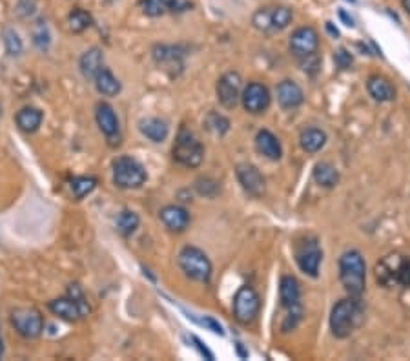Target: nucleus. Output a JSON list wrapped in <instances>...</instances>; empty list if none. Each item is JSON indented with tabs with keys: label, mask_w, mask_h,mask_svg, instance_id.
Listing matches in <instances>:
<instances>
[{
	"label": "nucleus",
	"mask_w": 410,
	"mask_h": 361,
	"mask_svg": "<svg viewBox=\"0 0 410 361\" xmlns=\"http://www.w3.org/2000/svg\"><path fill=\"white\" fill-rule=\"evenodd\" d=\"M376 279L383 287H410V259L405 256H387L376 265Z\"/></svg>",
	"instance_id": "obj_3"
},
{
	"label": "nucleus",
	"mask_w": 410,
	"mask_h": 361,
	"mask_svg": "<svg viewBox=\"0 0 410 361\" xmlns=\"http://www.w3.org/2000/svg\"><path fill=\"white\" fill-rule=\"evenodd\" d=\"M292 9L286 8V6H277L272 8V31H281L288 28V24L292 22Z\"/></svg>",
	"instance_id": "obj_31"
},
{
	"label": "nucleus",
	"mask_w": 410,
	"mask_h": 361,
	"mask_svg": "<svg viewBox=\"0 0 410 361\" xmlns=\"http://www.w3.org/2000/svg\"><path fill=\"white\" fill-rule=\"evenodd\" d=\"M91 22H93V18H91V15L88 13V11H84V9H74L68 17V26L74 33L86 31L88 28L91 26Z\"/></svg>",
	"instance_id": "obj_30"
},
{
	"label": "nucleus",
	"mask_w": 410,
	"mask_h": 361,
	"mask_svg": "<svg viewBox=\"0 0 410 361\" xmlns=\"http://www.w3.org/2000/svg\"><path fill=\"white\" fill-rule=\"evenodd\" d=\"M37 9V0H18L17 11L20 17H31Z\"/></svg>",
	"instance_id": "obj_37"
},
{
	"label": "nucleus",
	"mask_w": 410,
	"mask_h": 361,
	"mask_svg": "<svg viewBox=\"0 0 410 361\" xmlns=\"http://www.w3.org/2000/svg\"><path fill=\"white\" fill-rule=\"evenodd\" d=\"M339 278L350 297L361 296L367 281V266L358 250H348L339 257Z\"/></svg>",
	"instance_id": "obj_1"
},
{
	"label": "nucleus",
	"mask_w": 410,
	"mask_h": 361,
	"mask_svg": "<svg viewBox=\"0 0 410 361\" xmlns=\"http://www.w3.org/2000/svg\"><path fill=\"white\" fill-rule=\"evenodd\" d=\"M95 121L99 124L100 131L106 135V139H115L119 137V119H117L115 112L106 102H99L95 108Z\"/></svg>",
	"instance_id": "obj_17"
},
{
	"label": "nucleus",
	"mask_w": 410,
	"mask_h": 361,
	"mask_svg": "<svg viewBox=\"0 0 410 361\" xmlns=\"http://www.w3.org/2000/svg\"><path fill=\"white\" fill-rule=\"evenodd\" d=\"M113 183L122 190H135L146 183V170L131 157H119L113 162Z\"/></svg>",
	"instance_id": "obj_7"
},
{
	"label": "nucleus",
	"mask_w": 410,
	"mask_h": 361,
	"mask_svg": "<svg viewBox=\"0 0 410 361\" xmlns=\"http://www.w3.org/2000/svg\"><path fill=\"white\" fill-rule=\"evenodd\" d=\"M139 228V215L131 210H122L119 215H117V230L119 234L128 237V235L134 234Z\"/></svg>",
	"instance_id": "obj_28"
},
{
	"label": "nucleus",
	"mask_w": 410,
	"mask_h": 361,
	"mask_svg": "<svg viewBox=\"0 0 410 361\" xmlns=\"http://www.w3.org/2000/svg\"><path fill=\"white\" fill-rule=\"evenodd\" d=\"M179 266L186 276L199 283H208L212 278V263L197 247H184L179 252Z\"/></svg>",
	"instance_id": "obj_5"
},
{
	"label": "nucleus",
	"mask_w": 410,
	"mask_h": 361,
	"mask_svg": "<svg viewBox=\"0 0 410 361\" xmlns=\"http://www.w3.org/2000/svg\"><path fill=\"white\" fill-rule=\"evenodd\" d=\"M288 316L285 318V323H283V331L288 332V331H294L295 326H298V323L301 321V316H303V310L299 304H295V307H292V309H288Z\"/></svg>",
	"instance_id": "obj_36"
},
{
	"label": "nucleus",
	"mask_w": 410,
	"mask_h": 361,
	"mask_svg": "<svg viewBox=\"0 0 410 361\" xmlns=\"http://www.w3.org/2000/svg\"><path fill=\"white\" fill-rule=\"evenodd\" d=\"M321 248L317 244V241L314 239H307L299 243L298 250H295V261H298L299 268L301 272H305L310 278H315L317 272H320V265H321Z\"/></svg>",
	"instance_id": "obj_11"
},
{
	"label": "nucleus",
	"mask_w": 410,
	"mask_h": 361,
	"mask_svg": "<svg viewBox=\"0 0 410 361\" xmlns=\"http://www.w3.org/2000/svg\"><path fill=\"white\" fill-rule=\"evenodd\" d=\"M279 296H281V304H283L285 309H292V307L299 304L301 290H299L298 279L292 278V276H285V278H281Z\"/></svg>",
	"instance_id": "obj_24"
},
{
	"label": "nucleus",
	"mask_w": 410,
	"mask_h": 361,
	"mask_svg": "<svg viewBox=\"0 0 410 361\" xmlns=\"http://www.w3.org/2000/svg\"><path fill=\"white\" fill-rule=\"evenodd\" d=\"M277 100H279V105L285 110H294L303 105L305 95H303V90L299 88L298 83L286 78V81L279 83V86H277Z\"/></svg>",
	"instance_id": "obj_18"
},
{
	"label": "nucleus",
	"mask_w": 410,
	"mask_h": 361,
	"mask_svg": "<svg viewBox=\"0 0 410 361\" xmlns=\"http://www.w3.org/2000/svg\"><path fill=\"white\" fill-rule=\"evenodd\" d=\"M314 179L320 187L334 188L339 183V172H337L336 166L330 165V162H320V165H315L314 168Z\"/></svg>",
	"instance_id": "obj_27"
},
{
	"label": "nucleus",
	"mask_w": 410,
	"mask_h": 361,
	"mask_svg": "<svg viewBox=\"0 0 410 361\" xmlns=\"http://www.w3.org/2000/svg\"><path fill=\"white\" fill-rule=\"evenodd\" d=\"M235 172H238L239 183L242 184V188H245L248 194H252V196H255V197L263 196L264 177L261 175V172L257 170V166L248 165V162H242V165L238 166V170Z\"/></svg>",
	"instance_id": "obj_15"
},
{
	"label": "nucleus",
	"mask_w": 410,
	"mask_h": 361,
	"mask_svg": "<svg viewBox=\"0 0 410 361\" xmlns=\"http://www.w3.org/2000/svg\"><path fill=\"white\" fill-rule=\"evenodd\" d=\"M11 325L15 326V331L26 338V340H35L44 332V318L42 314L33 307H18V309L11 310Z\"/></svg>",
	"instance_id": "obj_8"
},
{
	"label": "nucleus",
	"mask_w": 410,
	"mask_h": 361,
	"mask_svg": "<svg viewBox=\"0 0 410 361\" xmlns=\"http://www.w3.org/2000/svg\"><path fill=\"white\" fill-rule=\"evenodd\" d=\"M324 143H327V134L320 130V128H307L299 135V144H301V148L307 153L320 152L324 146Z\"/></svg>",
	"instance_id": "obj_25"
},
{
	"label": "nucleus",
	"mask_w": 410,
	"mask_h": 361,
	"mask_svg": "<svg viewBox=\"0 0 410 361\" xmlns=\"http://www.w3.org/2000/svg\"><path fill=\"white\" fill-rule=\"evenodd\" d=\"M49 310H52L55 316H59L61 319H64V321L74 323L78 321L81 318H84V316H88L90 307H88V301L86 297H84V294H82L81 288H78L77 285H71L68 296L53 300L52 303H49Z\"/></svg>",
	"instance_id": "obj_4"
},
{
	"label": "nucleus",
	"mask_w": 410,
	"mask_h": 361,
	"mask_svg": "<svg viewBox=\"0 0 410 361\" xmlns=\"http://www.w3.org/2000/svg\"><path fill=\"white\" fill-rule=\"evenodd\" d=\"M241 102L248 114H264L270 106V92L264 84L250 83L242 90Z\"/></svg>",
	"instance_id": "obj_12"
},
{
	"label": "nucleus",
	"mask_w": 410,
	"mask_h": 361,
	"mask_svg": "<svg viewBox=\"0 0 410 361\" xmlns=\"http://www.w3.org/2000/svg\"><path fill=\"white\" fill-rule=\"evenodd\" d=\"M255 146L259 150V153H263L266 159L270 161H279L281 155H283V148H281V143L272 131L261 130L255 137Z\"/></svg>",
	"instance_id": "obj_19"
},
{
	"label": "nucleus",
	"mask_w": 410,
	"mask_h": 361,
	"mask_svg": "<svg viewBox=\"0 0 410 361\" xmlns=\"http://www.w3.org/2000/svg\"><path fill=\"white\" fill-rule=\"evenodd\" d=\"M42 119H44V115L39 108L26 106V108H22L20 112H18L15 121H17L18 130H22L24 134H33V131H37L40 128Z\"/></svg>",
	"instance_id": "obj_23"
},
{
	"label": "nucleus",
	"mask_w": 410,
	"mask_h": 361,
	"mask_svg": "<svg viewBox=\"0 0 410 361\" xmlns=\"http://www.w3.org/2000/svg\"><path fill=\"white\" fill-rule=\"evenodd\" d=\"M93 81H95V88L100 95L115 97L117 93L121 92V83H119L115 78V75L110 70H106V68H102V70L95 75Z\"/></svg>",
	"instance_id": "obj_26"
},
{
	"label": "nucleus",
	"mask_w": 410,
	"mask_h": 361,
	"mask_svg": "<svg viewBox=\"0 0 410 361\" xmlns=\"http://www.w3.org/2000/svg\"><path fill=\"white\" fill-rule=\"evenodd\" d=\"M172 153L173 161H177L179 165L186 166V168H197L204 159L203 144L199 143L197 137L186 128H181V131H179Z\"/></svg>",
	"instance_id": "obj_6"
},
{
	"label": "nucleus",
	"mask_w": 410,
	"mask_h": 361,
	"mask_svg": "<svg viewBox=\"0 0 410 361\" xmlns=\"http://www.w3.org/2000/svg\"><path fill=\"white\" fill-rule=\"evenodd\" d=\"M217 92V99L225 108H235L241 100V93H242V81L239 77V73L235 71H228L223 77L217 81L216 86Z\"/></svg>",
	"instance_id": "obj_10"
},
{
	"label": "nucleus",
	"mask_w": 410,
	"mask_h": 361,
	"mask_svg": "<svg viewBox=\"0 0 410 361\" xmlns=\"http://www.w3.org/2000/svg\"><path fill=\"white\" fill-rule=\"evenodd\" d=\"M71 191L77 199H84L86 196H90L91 191L95 190L97 179L90 177V175H81V177L71 179Z\"/></svg>",
	"instance_id": "obj_29"
},
{
	"label": "nucleus",
	"mask_w": 410,
	"mask_h": 361,
	"mask_svg": "<svg viewBox=\"0 0 410 361\" xmlns=\"http://www.w3.org/2000/svg\"><path fill=\"white\" fill-rule=\"evenodd\" d=\"M4 356V341H2V336H0V357Z\"/></svg>",
	"instance_id": "obj_39"
},
{
	"label": "nucleus",
	"mask_w": 410,
	"mask_h": 361,
	"mask_svg": "<svg viewBox=\"0 0 410 361\" xmlns=\"http://www.w3.org/2000/svg\"><path fill=\"white\" fill-rule=\"evenodd\" d=\"M261 309V300L257 296V292L252 287H241L233 297V316L239 323H248L254 321L257 318Z\"/></svg>",
	"instance_id": "obj_9"
},
{
	"label": "nucleus",
	"mask_w": 410,
	"mask_h": 361,
	"mask_svg": "<svg viewBox=\"0 0 410 361\" xmlns=\"http://www.w3.org/2000/svg\"><path fill=\"white\" fill-rule=\"evenodd\" d=\"M403 8L406 9V13H410V0H403Z\"/></svg>",
	"instance_id": "obj_40"
},
{
	"label": "nucleus",
	"mask_w": 410,
	"mask_h": 361,
	"mask_svg": "<svg viewBox=\"0 0 410 361\" xmlns=\"http://www.w3.org/2000/svg\"><path fill=\"white\" fill-rule=\"evenodd\" d=\"M33 42L39 49H46L49 46V31L42 20L37 22V26L33 28Z\"/></svg>",
	"instance_id": "obj_35"
},
{
	"label": "nucleus",
	"mask_w": 410,
	"mask_h": 361,
	"mask_svg": "<svg viewBox=\"0 0 410 361\" xmlns=\"http://www.w3.org/2000/svg\"><path fill=\"white\" fill-rule=\"evenodd\" d=\"M78 68H81V73L84 75V78H95V75L104 68L102 52L99 48L88 49L78 61Z\"/></svg>",
	"instance_id": "obj_22"
},
{
	"label": "nucleus",
	"mask_w": 410,
	"mask_h": 361,
	"mask_svg": "<svg viewBox=\"0 0 410 361\" xmlns=\"http://www.w3.org/2000/svg\"><path fill=\"white\" fill-rule=\"evenodd\" d=\"M317 48H320V35L314 28L303 26L290 37V49L298 57H312Z\"/></svg>",
	"instance_id": "obj_13"
},
{
	"label": "nucleus",
	"mask_w": 410,
	"mask_h": 361,
	"mask_svg": "<svg viewBox=\"0 0 410 361\" xmlns=\"http://www.w3.org/2000/svg\"><path fill=\"white\" fill-rule=\"evenodd\" d=\"M4 44H6V52L15 57V55H20L22 53V40L18 37V33L15 30H4Z\"/></svg>",
	"instance_id": "obj_33"
},
{
	"label": "nucleus",
	"mask_w": 410,
	"mask_h": 361,
	"mask_svg": "<svg viewBox=\"0 0 410 361\" xmlns=\"http://www.w3.org/2000/svg\"><path fill=\"white\" fill-rule=\"evenodd\" d=\"M159 218L170 232H184L190 225V213L179 205L164 206L159 212Z\"/></svg>",
	"instance_id": "obj_16"
},
{
	"label": "nucleus",
	"mask_w": 410,
	"mask_h": 361,
	"mask_svg": "<svg viewBox=\"0 0 410 361\" xmlns=\"http://www.w3.org/2000/svg\"><path fill=\"white\" fill-rule=\"evenodd\" d=\"M363 310L359 304L358 297H348L341 300L339 303L334 304L332 314H330V329L332 334L339 340L348 338L356 331V326L361 323Z\"/></svg>",
	"instance_id": "obj_2"
},
{
	"label": "nucleus",
	"mask_w": 410,
	"mask_h": 361,
	"mask_svg": "<svg viewBox=\"0 0 410 361\" xmlns=\"http://www.w3.org/2000/svg\"><path fill=\"white\" fill-rule=\"evenodd\" d=\"M367 90L372 99L377 100V102H387V100H392L396 97V90L390 84V81H387L381 75H372V77H368Z\"/></svg>",
	"instance_id": "obj_21"
},
{
	"label": "nucleus",
	"mask_w": 410,
	"mask_h": 361,
	"mask_svg": "<svg viewBox=\"0 0 410 361\" xmlns=\"http://www.w3.org/2000/svg\"><path fill=\"white\" fill-rule=\"evenodd\" d=\"M204 124H206L208 130L212 131V134H216V135L226 134V131H228V128H230L228 119H225L223 115H217V114L208 115L206 121H204Z\"/></svg>",
	"instance_id": "obj_32"
},
{
	"label": "nucleus",
	"mask_w": 410,
	"mask_h": 361,
	"mask_svg": "<svg viewBox=\"0 0 410 361\" xmlns=\"http://www.w3.org/2000/svg\"><path fill=\"white\" fill-rule=\"evenodd\" d=\"M254 26L261 31H272V8H263L252 18Z\"/></svg>",
	"instance_id": "obj_34"
},
{
	"label": "nucleus",
	"mask_w": 410,
	"mask_h": 361,
	"mask_svg": "<svg viewBox=\"0 0 410 361\" xmlns=\"http://www.w3.org/2000/svg\"><path fill=\"white\" fill-rule=\"evenodd\" d=\"M143 13L148 17H163L166 13H181L192 8L190 0H141Z\"/></svg>",
	"instance_id": "obj_14"
},
{
	"label": "nucleus",
	"mask_w": 410,
	"mask_h": 361,
	"mask_svg": "<svg viewBox=\"0 0 410 361\" xmlns=\"http://www.w3.org/2000/svg\"><path fill=\"white\" fill-rule=\"evenodd\" d=\"M139 130H141V134H143L146 139H150L151 143H163V141H166V137H168L170 134L168 124H166L163 119L157 117L143 119V121L139 122Z\"/></svg>",
	"instance_id": "obj_20"
},
{
	"label": "nucleus",
	"mask_w": 410,
	"mask_h": 361,
	"mask_svg": "<svg viewBox=\"0 0 410 361\" xmlns=\"http://www.w3.org/2000/svg\"><path fill=\"white\" fill-rule=\"evenodd\" d=\"M336 62L339 64V68H348L352 64V57H350V53H346L345 49H339L336 53Z\"/></svg>",
	"instance_id": "obj_38"
}]
</instances>
